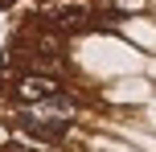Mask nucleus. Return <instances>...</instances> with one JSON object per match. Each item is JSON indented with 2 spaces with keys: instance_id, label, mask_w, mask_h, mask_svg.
I'll list each match as a JSON object with an SVG mask.
<instances>
[{
  "instance_id": "1",
  "label": "nucleus",
  "mask_w": 156,
  "mask_h": 152,
  "mask_svg": "<svg viewBox=\"0 0 156 152\" xmlns=\"http://www.w3.org/2000/svg\"><path fill=\"white\" fill-rule=\"evenodd\" d=\"M12 123H16V132H29V136L49 140V144H62L74 132V123L66 119V115H58L49 103H21L12 111Z\"/></svg>"
},
{
  "instance_id": "2",
  "label": "nucleus",
  "mask_w": 156,
  "mask_h": 152,
  "mask_svg": "<svg viewBox=\"0 0 156 152\" xmlns=\"http://www.w3.org/2000/svg\"><path fill=\"white\" fill-rule=\"evenodd\" d=\"M66 90V78L62 74H45V70H21L8 78V95L16 103H45V99L62 95Z\"/></svg>"
},
{
  "instance_id": "3",
  "label": "nucleus",
  "mask_w": 156,
  "mask_h": 152,
  "mask_svg": "<svg viewBox=\"0 0 156 152\" xmlns=\"http://www.w3.org/2000/svg\"><path fill=\"white\" fill-rule=\"evenodd\" d=\"M0 152H62V144L37 140V136H29V132H12V136H4Z\"/></svg>"
}]
</instances>
